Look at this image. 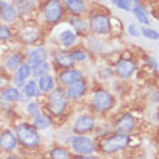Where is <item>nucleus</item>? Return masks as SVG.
<instances>
[{
    "instance_id": "24",
    "label": "nucleus",
    "mask_w": 159,
    "mask_h": 159,
    "mask_svg": "<svg viewBox=\"0 0 159 159\" xmlns=\"http://www.w3.org/2000/svg\"><path fill=\"white\" fill-rule=\"evenodd\" d=\"M41 94L38 87V83L35 80H29L28 83L23 84V96L28 97V98H36V97Z\"/></svg>"
},
{
    "instance_id": "19",
    "label": "nucleus",
    "mask_w": 159,
    "mask_h": 159,
    "mask_svg": "<svg viewBox=\"0 0 159 159\" xmlns=\"http://www.w3.org/2000/svg\"><path fill=\"white\" fill-rule=\"evenodd\" d=\"M17 16L16 9L13 7L10 3L0 0V19L3 22H13Z\"/></svg>"
},
{
    "instance_id": "15",
    "label": "nucleus",
    "mask_w": 159,
    "mask_h": 159,
    "mask_svg": "<svg viewBox=\"0 0 159 159\" xmlns=\"http://www.w3.org/2000/svg\"><path fill=\"white\" fill-rule=\"evenodd\" d=\"M32 75V68L28 62H22L19 68L16 70V77H15V87H23L25 80H28Z\"/></svg>"
},
{
    "instance_id": "2",
    "label": "nucleus",
    "mask_w": 159,
    "mask_h": 159,
    "mask_svg": "<svg viewBox=\"0 0 159 159\" xmlns=\"http://www.w3.org/2000/svg\"><path fill=\"white\" fill-rule=\"evenodd\" d=\"M67 94H65V90L62 88H57L55 87L52 91L48 94V101H46V109L52 116L55 117H59L62 116L65 109H67Z\"/></svg>"
},
{
    "instance_id": "32",
    "label": "nucleus",
    "mask_w": 159,
    "mask_h": 159,
    "mask_svg": "<svg viewBox=\"0 0 159 159\" xmlns=\"http://www.w3.org/2000/svg\"><path fill=\"white\" fill-rule=\"evenodd\" d=\"M12 36H13V34H12V30H10V28L7 25L0 23V41H9Z\"/></svg>"
},
{
    "instance_id": "1",
    "label": "nucleus",
    "mask_w": 159,
    "mask_h": 159,
    "mask_svg": "<svg viewBox=\"0 0 159 159\" xmlns=\"http://www.w3.org/2000/svg\"><path fill=\"white\" fill-rule=\"evenodd\" d=\"M15 134L17 138V143H20L26 149H36L41 145V134L30 123H19L15 127Z\"/></svg>"
},
{
    "instance_id": "33",
    "label": "nucleus",
    "mask_w": 159,
    "mask_h": 159,
    "mask_svg": "<svg viewBox=\"0 0 159 159\" xmlns=\"http://www.w3.org/2000/svg\"><path fill=\"white\" fill-rule=\"evenodd\" d=\"M26 111H28V114H30L32 117H35V116L39 113V104L36 101H29V103L26 104Z\"/></svg>"
},
{
    "instance_id": "13",
    "label": "nucleus",
    "mask_w": 159,
    "mask_h": 159,
    "mask_svg": "<svg viewBox=\"0 0 159 159\" xmlns=\"http://www.w3.org/2000/svg\"><path fill=\"white\" fill-rule=\"evenodd\" d=\"M134 126H136L134 117L132 116V114H129V113L123 114V116L116 121V130H117V133L129 134L130 132L134 129Z\"/></svg>"
},
{
    "instance_id": "6",
    "label": "nucleus",
    "mask_w": 159,
    "mask_h": 159,
    "mask_svg": "<svg viewBox=\"0 0 159 159\" xmlns=\"http://www.w3.org/2000/svg\"><path fill=\"white\" fill-rule=\"evenodd\" d=\"M71 143V149L74 153L77 155H91L94 149H96V145L90 138L84 136V134H75L72 136V139L70 140Z\"/></svg>"
},
{
    "instance_id": "9",
    "label": "nucleus",
    "mask_w": 159,
    "mask_h": 159,
    "mask_svg": "<svg viewBox=\"0 0 159 159\" xmlns=\"http://www.w3.org/2000/svg\"><path fill=\"white\" fill-rule=\"evenodd\" d=\"M17 148V138L12 130H3L0 133V149L3 152L12 153Z\"/></svg>"
},
{
    "instance_id": "22",
    "label": "nucleus",
    "mask_w": 159,
    "mask_h": 159,
    "mask_svg": "<svg viewBox=\"0 0 159 159\" xmlns=\"http://www.w3.org/2000/svg\"><path fill=\"white\" fill-rule=\"evenodd\" d=\"M22 62H23V55L20 52H15V54L9 55L7 59L4 61V68L9 71H16Z\"/></svg>"
},
{
    "instance_id": "31",
    "label": "nucleus",
    "mask_w": 159,
    "mask_h": 159,
    "mask_svg": "<svg viewBox=\"0 0 159 159\" xmlns=\"http://www.w3.org/2000/svg\"><path fill=\"white\" fill-rule=\"evenodd\" d=\"M70 55H71V58L74 62H83V61L87 59V54L81 49H72L71 52H70Z\"/></svg>"
},
{
    "instance_id": "14",
    "label": "nucleus",
    "mask_w": 159,
    "mask_h": 159,
    "mask_svg": "<svg viewBox=\"0 0 159 159\" xmlns=\"http://www.w3.org/2000/svg\"><path fill=\"white\" fill-rule=\"evenodd\" d=\"M136 71V64L132 61V59H121L116 64V67H114V72L117 74L119 77L121 78H127L130 77L133 72Z\"/></svg>"
},
{
    "instance_id": "27",
    "label": "nucleus",
    "mask_w": 159,
    "mask_h": 159,
    "mask_svg": "<svg viewBox=\"0 0 159 159\" xmlns=\"http://www.w3.org/2000/svg\"><path fill=\"white\" fill-rule=\"evenodd\" d=\"M48 158L49 159H71L70 152L64 146H54L48 152Z\"/></svg>"
},
{
    "instance_id": "3",
    "label": "nucleus",
    "mask_w": 159,
    "mask_h": 159,
    "mask_svg": "<svg viewBox=\"0 0 159 159\" xmlns=\"http://www.w3.org/2000/svg\"><path fill=\"white\" fill-rule=\"evenodd\" d=\"M129 142H130V138L127 134L116 133L113 136H109V138L103 139L100 143V148L104 153H114V152L127 148L129 146Z\"/></svg>"
},
{
    "instance_id": "7",
    "label": "nucleus",
    "mask_w": 159,
    "mask_h": 159,
    "mask_svg": "<svg viewBox=\"0 0 159 159\" xmlns=\"http://www.w3.org/2000/svg\"><path fill=\"white\" fill-rule=\"evenodd\" d=\"M88 26L91 32L97 35H107L110 32V19L104 15H93L90 17Z\"/></svg>"
},
{
    "instance_id": "16",
    "label": "nucleus",
    "mask_w": 159,
    "mask_h": 159,
    "mask_svg": "<svg viewBox=\"0 0 159 159\" xmlns=\"http://www.w3.org/2000/svg\"><path fill=\"white\" fill-rule=\"evenodd\" d=\"M0 100L6 101V103H16V101L22 100V93L17 87L10 85V87H6L2 90V93H0Z\"/></svg>"
},
{
    "instance_id": "28",
    "label": "nucleus",
    "mask_w": 159,
    "mask_h": 159,
    "mask_svg": "<svg viewBox=\"0 0 159 159\" xmlns=\"http://www.w3.org/2000/svg\"><path fill=\"white\" fill-rule=\"evenodd\" d=\"M119 9L126 10V12H133L139 6V0H111Z\"/></svg>"
},
{
    "instance_id": "21",
    "label": "nucleus",
    "mask_w": 159,
    "mask_h": 159,
    "mask_svg": "<svg viewBox=\"0 0 159 159\" xmlns=\"http://www.w3.org/2000/svg\"><path fill=\"white\" fill-rule=\"evenodd\" d=\"M77 39H78L77 32L75 30H71V29L62 30V32L59 34V36H58L59 43H61L62 46H65V48H71L72 45H75Z\"/></svg>"
},
{
    "instance_id": "5",
    "label": "nucleus",
    "mask_w": 159,
    "mask_h": 159,
    "mask_svg": "<svg viewBox=\"0 0 159 159\" xmlns=\"http://www.w3.org/2000/svg\"><path fill=\"white\" fill-rule=\"evenodd\" d=\"M43 17L48 23H58L64 16V6L59 0H48L43 6Z\"/></svg>"
},
{
    "instance_id": "4",
    "label": "nucleus",
    "mask_w": 159,
    "mask_h": 159,
    "mask_svg": "<svg viewBox=\"0 0 159 159\" xmlns=\"http://www.w3.org/2000/svg\"><path fill=\"white\" fill-rule=\"evenodd\" d=\"M113 104H114V98L109 91H106V90H97L93 94L91 107L94 109V111H98V113L109 111L113 107Z\"/></svg>"
},
{
    "instance_id": "30",
    "label": "nucleus",
    "mask_w": 159,
    "mask_h": 159,
    "mask_svg": "<svg viewBox=\"0 0 159 159\" xmlns=\"http://www.w3.org/2000/svg\"><path fill=\"white\" fill-rule=\"evenodd\" d=\"M133 12H134V15H136V17H138V20L140 22V23H143V25H148V23H149V17H148V15H146V12H145L143 7L138 6Z\"/></svg>"
},
{
    "instance_id": "39",
    "label": "nucleus",
    "mask_w": 159,
    "mask_h": 159,
    "mask_svg": "<svg viewBox=\"0 0 159 159\" xmlns=\"http://www.w3.org/2000/svg\"><path fill=\"white\" fill-rule=\"evenodd\" d=\"M64 2H68V0H64Z\"/></svg>"
},
{
    "instance_id": "17",
    "label": "nucleus",
    "mask_w": 159,
    "mask_h": 159,
    "mask_svg": "<svg viewBox=\"0 0 159 159\" xmlns=\"http://www.w3.org/2000/svg\"><path fill=\"white\" fill-rule=\"evenodd\" d=\"M41 36H42L41 30L36 29V28H34V26H26L25 29L20 30L22 42L29 43V45H32V43H35V42H38L39 39H41Z\"/></svg>"
},
{
    "instance_id": "36",
    "label": "nucleus",
    "mask_w": 159,
    "mask_h": 159,
    "mask_svg": "<svg viewBox=\"0 0 159 159\" xmlns=\"http://www.w3.org/2000/svg\"><path fill=\"white\" fill-rule=\"evenodd\" d=\"M129 34L132 35V36H138L140 32H139V29L136 28V25H129Z\"/></svg>"
},
{
    "instance_id": "10",
    "label": "nucleus",
    "mask_w": 159,
    "mask_h": 159,
    "mask_svg": "<svg viewBox=\"0 0 159 159\" xmlns=\"http://www.w3.org/2000/svg\"><path fill=\"white\" fill-rule=\"evenodd\" d=\"M48 58V49L43 46H36L34 49L29 51L28 54V64L30 65V68H35L39 64L45 62Z\"/></svg>"
},
{
    "instance_id": "34",
    "label": "nucleus",
    "mask_w": 159,
    "mask_h": 159,
    "mask_svg": "<svg viewBox=\"0 0 159 159\" xmlns=\"http://www.w3.org/2000/svg\"><path fill=\"white\" fill-rule=\"evenodd\" d=\"M140 32H142L143 36H146V38H149V39H153V41L159 39V34L155 29H151V28H142Z\"/></svg>"
},
{
    "instance_id": "35",
    "label": "nucleus",
    "mask_w": 159,
    "mask_h": 159,
    "mask_svg": "<svg viewBox=\"0 0 159 159\" xmlns=\"http://www.w3.org/2000/svg\"><path fill=\"white\" fill-rule=\"evenodd\" d=\"M70 25L74 26L78 32H81V30L85 29V23H84L83 20H80V19H70Z\"/></svg>"
},
{
    "instance_id": "25",
    "label": "nucleus",
    "mask_w": 159,
    "mask_h": 159,
    "mask_svg": "<svg viewBox=\"0 0 159 159\" xmlns=\"http://www.w3.org/2000/svg\"><path fill=\"white\" fill-rule=\"evenodd\" d=\"M32 125L35 126V129L36 130H45L52 125V120H51V117L48 116V114L38 113L34 117V123H32Z\"/></svg>"
},
{
    "instance_id": "26",
    "label": "nucleus",
    "mask_w": 159,
    "mask_h": 159,
    "mask_svg": "<svg viewBox=\"0 0 159 159\" xmlns=\"http://www.w3.org/2000/svg\"><path fill=\"white\" fill-rule=\"evenodd\" d=\"M36 6V2L35 0H16V9L17 13H22V15H25V13H29L32 12Z\"/></svg>"
},
{
    "instance_id": "8",
    "label": "nucleus",
    "mask_w": 159,
    "mask_h": 159,
    "mask_svg": "<svg viewBox=\"0 0 159 159\" xmlns=\"http://www.w3.org/2000/svg\"><path fill=\"white\" fill-rule=\"evenodd\" d=\"M94 125H96V120H94L93 116L81 114V116H78V117L75 119V121H74L72 130H74L77 134H85L94 129Z\"/></svg>"
},
{
    "instance_id": "23",
    "label": "nucleus",
    "mask_w": 159,
    "mask_h": 159,
    "mask_svg": "<svg viewBox=\"0 0 159 159\" xmlns=\"http://www.w3.org/2000/svg\"><path fill=\"white\" fill-rule=\"evenodd\" d=\"M65 7L71 15L80 16L85 10V3L83 0H68V2H65Z\"/></svg>"
},
{
    "instance_id": "12",
    "label": "nucleus",
    "mask_w": 159,
    "mask_h": 159,
    "mask_svg": "<svg viewBox=\"0 0 159 159\" xmlns=\"http://www.w3.org/2000/svg\"><path fill=\"white\" fill-rule=\"evenodd\" d=\"M87 91V84L84 80H80L77 83H72L70 85H67V90H65V94H67V98H71V100H78L85 94Z\"/></svg>"
},
{
    "instance_id": "11",
    "label": "nucleus",
    "mask_w": 159,
    "mask_h": 159,
    "mask_svg": "<svg viewBox=\"0 0 159 159\" xmlns=\"http://www.w3.org/2000/svg\"><path fill=\"white\" fill-rule=\"evenodd\" d=\"M80 80H83V72L80 70H74V68H68V70H62L58 74V81L62 85H70L72 83H77Z\"/></svg>"
},
{
    "instance_id": "37",
    "label": "nucleus",
    "mask_w": 159,
    "mask_h": 159,
    "mask_svg": "<svg viewBox=\"0 0 159 159\" xmlns=\"http://www.w3.org/2000/svg\"><path fill=\"white\" fill-rule=\"evenodd\" d=\"M72 159H98V158L91 156V155H77V156H74Z\"/></svg>"
},
{
    "instance_id": "18",
    "label": "nucleus",
    "mask_w": 159,
    "mask_h": 159,
    "mask_svg": "<svg viewBox=\"0 0 159 159\" xmlns=\"http://www.w3.org/2000/svg\"><path fill=\"white\" fill-rule=\"evenodd\" d=\"M54 59H55V64L59 68H62V70L72 68V65H74V61H72L70 52H65V51H55Z\"/></svg>"
},
{
    "instance_id": "20",
    "label": "nucleus",
    "mask_w": 159,
    "mask_h": 159,
    "mask_svg": "<svg viewBox=\"0 0 159 159\" xmlns=\"http://www.w3.org/2000/svg\"><path fill=\"white\" fill-rule=\"evenodd\" d=\"M36 83H38L39 91L43 93V94H49V93L55 88V78L51 75V74H46V75H43V77H39Z\"/></svg>"
},
{
    "instance_id": "38",
    "label": "nucleus",
    "mask_w": 159,
    "mask_h": 159,
    "mask_svg": "<svg viewBox=\"0 0 159 159\" xmlns=\"http://www.w3.org/2000/svg\"><path fill=\"white\" fill-rule=\"evenodd\" d=\"M4 83H6V80H4V77L0 74V93H2V90H3L4 87Z\"/></svg>"
},
{
    "instance_id": "29",
    "label": "nucleus",
    "mask_w": 159,
    "mask_h": 159,
    "mask_svg": "<svg viewBox=\"0 0 159 159\" xmlns=\"http://www.w3.org/2000/svg\"><path fill=\"white\" fill-rule=\"evenodd\" d=\"M49 70H51V65L48 61H45V62L39 64V65H36L35 68H32V75L35 77V78H39V77H43L46 75V74H49Z\"/></svg>"
}]
</instances>
